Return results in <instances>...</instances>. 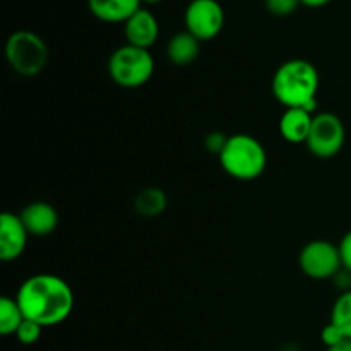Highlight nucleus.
Instances as JSON below:
<instances>
[{"label":"nucleus","mask_w":351,"mask_h":351,"mask_svg":"<svg viewBox=\"0 0 351 351\" xmlns=\"http://www.w3.org/2000/svg\"><path fill=\"white\" fill-rule=\"evenodd\" d=\"M167 194H165L161 189L149 187L141 191L136 195V201H134V208L139 213L141 216H146V218H154V216L161 215V213L167 209Z\"/></svg>","instance_id":"nucleus-15"},{"label":"nucleus","mask_w":351,"mask_h":351,"mask_svg":"<svg viewBox=\"0 0 351 351\" xmlns=\"http://www.w3.org/2000/svg\"><path fill=\"white\" fill-rule=\"evenodd\" d=\"M321 339H322V343L328 346V348H331V346H336V345H339L341 341H345L346 338L343 336V332L339 331L335 324H331V322H329V324L324 326V329H322Z\"/></svg>","instance_id":"nucleus-20"},{"label":"nucleus","mask_w":351,"mask_h":351,"mask_svg":"<svg viewBox=\"0 0 351 351\" xmlns=\"http://www.w3.org/2000/svg\"><path fill=\"white\" fill-rule=\"evenodd\" d=\"M199 51H201V41L189 31H182V33L175 34L168 41L167 47L168 58L177 67H185V65L192 64L199 57Z\"/></svg>","instance_id":"nucleus-14"},{"label":"nucleus","mask_w":351,"mask_h":351,"mask_svg":"<svg viewBox=\"0 0 351 351\" xmlns=\"http://www.w3.org/2000/svg\"><path fill=\"white\" fill-rule=\"evenodd\" d=\"M300 2H302V5L311 7V9H317V7L328 5L331 0H300Z\"/></svg>","instance_id":"nucleus-23"},{"label":"nucleus","mask_w":351,"mask_h":351,"mask_svg":"<svg viewBox=\"0 0 351 351\" xmlns=\"http://www.w3.org/2000/svg\"><path fill=\"white\" fill-rule=\"evenodd\" d=\"M226 139H228V137H223V134H209L208 139H206V147H208L211 153H216L219 156L221 149L225 147Z\"/></svg>","instance_id":"nucleus-22"},{"label":"nucleus","mask_w":351,"mask_h":351,"mask_svg":"<svg viewBox=\"0 0 351 351\" xmlns=\"http://www.w3.org/2000/svg\"><path fill=\"white\" fill-rule=\"evenodd\" d=\"M110 77L120 88H141L154 74V58L149 50L123 45L117 48L108 60Z\"/></svg>","instance_id":"nucleus-4"},{"label":"nucleus","mask_w":351,"mask_h":351,"mask_svg":"<svg viewBox=\"0 0 351 351\" xmlns=\"http://www.w3.org/2000/svg\"><path fill=\"white\" fill-rule=\"evenodd\" d=\"M143 0H88V7L96 19L103 23H125L141 9Z\"/></svg>","instance_id":"nucleus-12"},{"label":"nucleus","mask_w":351,"mask_h":351,"mask_svg":"<svg viewBox=\"0 0 351 351\" xmlns=\"http://www.w3.org/2000/svg\"><path fill=\"white\" fill-rule=\"evenodd\" d=\"M328 351H351V339H345L339 345L328 348Z\"/></svg>","instance_id":"nucleus-24"},{"label":"nucleus","mask_w":351,"mask_h":351,"mask_svg":"<svg viewBox=\"0 0 351 351\" xmlns=\"http://www.w3.org/2000/svg\"><path fill=\"white\" fill-rule=\"evenodd\" d=\"M146 3H158V2H163V0H143Z\"/></svg>","instance_id":"nucleus-25"},{"label":"nucleus","mask_w":351,"mask_h":351,"mask_svg":"<svg viewBox=\"0 0 351 351\" xmlns=\"http://www.w3.org/2000/svg\"><path fill=\"white\" fill-rule=\"evenodd\" d=\"M266 9L274 16H290L300 5V0H264Z\"/></svg>","instance_id":"nucleus-19"},{"label":"nucleus","mask_w":351,"mask_h":351,"mask_svg":"<svg viewBox=\"0 0 351 351\" xmlns=\"http://www.w3.org/2000/svg\"><path fill=\"white\" fill-rule=\"evenodd\" d=\"M123 31H125L127 45L149 50L160 36V24L151 10L141 7L123 23Z\"/></svg>","instance_id":"nucleus-10"},{"label":"nucleus","mask_w":351,"mask_h":351,"mask_svg":"<svg viewBox=\"0 0 351 351\" xmlns=\"http://www.w3.org/2000/svg\"><path fill=\"white\" fill-rule=\"evenodd\" d=\"M331 324H335L346 339H351V290L343 291L332 305Z\"/></svg>","instance_id":"nucleus-17"},{"label":"nucleus","mask_w":351,"mask_h":351,"mask_svg":"<svg viewBox=\"0 0 351 351\" xmlns=\"http://www.w3.org/2000/svg\"><path fill=\"white\" fill-rule=\"evenodd\" d=\"M41 331H43V326H40L38 322L29 321V319H24L23 324L19 326V329L16 331V338L21 345H34L38 339L41 338Z\"/></svg>","instance_id":"nucleus-18"},{"label":"nucleus","mask_w":351,"mask_h":351,"mask_svg":"<svg viewBox=\"0 0 351 351\" xmlns=\"http://www.w3.org/2000/svg\"><path fill=\"white\" fill-rule=\"evenodd\" d=\"M338 247H339V254H341L343 269L350 271L351 273V230L345 237H343Z\"/></svg>","instance_id":"nucleus-21"},{"label":"nucleus","mask_w":351,"mask_h":351,"mask_svg":"<svg viewBox=\"0 0 351 351\" xmlns=\"http://www.w3.org/2000/svg\"><path fill=\"white\" fill-rule=\"evenodd\" d=\"M185 31L199 41H209L221 33L225 10L218 0H192L185 9Z\"/></svg>","instance_id":"nucleus-8"},{"label":"nucleus","mask_w":351,"mask_h":351,"mask_svg":"<svg viewBox=\"0 0 351 351\" xmlns=\"http://www.w3.org/2000/svg\"><path fill=\"white\" fill-rule=\"evenodd\" d=\"M345 141L346 130L343 120L335 113L324 112L314 115L305 146L314 156L328 160L343 149Z\"/></svg>","instance_id":"nucleus-6"},{"label":"nucleus","mask_w":351,"mask_h":351,"mask_svg":"<svg viewBox=\"0 0 351 351\" xmlns=\"http://www.w3.org/2000/svg\"><path fill=\"white\" fill-rule=\"evenodd\" d=\"M314 115L304 108H287L280 119V134L287 143H307Z\"/></svg>","instance_id":"nucleus-13"},{"label":"nucleus","mask_w":351,"mask_h":351,"mask_svg":"<svg viewBox=\"0 0 351 351\" xmlns=\"http://www.w3.org/2000/svg\"><path fill=\"white\" fill-rule=\"evenodd\" d=\"M19 216L26 226L27 233L33 237L51 235L58 226L57 209L43 201L31 202L29 206L23 209Z\"/></svg>","instance_id":"nucleus-11"},{"label":"nucleus","mask_w":351,"mask_h":351,"mask_svg":"<svg viewBox=\"0 0 351 351\" xmlns=\"http://www.w3.org/2000/svg\"><path fill=\"white\" fill-rule=\"evenodd\" d=\"M321 77L314 64L293 58L278 67L273 75V95L285 108H304L314 113Z\"/></svg>","instance_id":"nucleus-2"},{"label":"nucleus","mask_w":351,"mask_h":351,"mask_svg":"<svg viewBox=\"0 0 351 351\" xmlns=\"http://www.w3.org/2000/svg\"><path fill=\"white\" fill-rule=\"evenodd\" d=\"M27 237L29 233L19 215L2 213L0 216V259L3 263H12L19 259L26 250Z\"/></svg>","instance_id":"nucleus-9"},{"label":"nucleus","mask_w":351,"mask_h":351,"mask_svg":"<svg viewBox=\"0 0 351 351\" xmlns=\"http://www.w3.org/2000/svg\"><path fill=\"white\" fill-rule=\"evenodd\" d=\"M24 314L21 311L16 298L2 297L0 298V332L3 336L16 335L19 326L23 324Z\"/></svg>","instance_id":"nucleus-16"},{"label":"nucleus","mask_w":351,"mask_h":351,"mask_svg":"<svg viewBox=\"0 0 351 351\" xmlns=\"http://www.w3.org/2000/svg\"><path fill=\"white\" fill-rule=\"evenodd\" d=\"M298 264L305 276L312 280H331L341 271L339 247L328 240H312L298 256Z\"/></svg>","instance_id":"nucleus-7"},{"label":"nucleus","mask_w":351,"mask_h":351,"mask_svg":"<svg viewBox=\"0 0 351 351\" xmlns=\"http://www.w3.org/2000/svg\"><path fill=\"white\" fill-rule=\"evenodd\" d=\"M223 170L235 180L250 182L259 178L267 167V154L263 144L249 134H235L226 139L219 153Z\"/></svg>","instance_id":"nucleus-3"},{"label":"nucleus","mask_w":351,"mask_h":351,"mask_svg":"<svg viewBox=\"0 0 351 351\" xmlns=\"http://www.w3.org/2000/svg\"><path fill=\"white\" fill-rule=\"evenodd\" d=\"M5 57L12 71L24 77H33L47 67L48 47L36 33L21 29L10 34L7 40Z\"/></svg>","instance_id":"nucleus-5"},{"label":"nucleus","mask_w":351,"mask_h":351,"mask_svg":"<svg viewBox=\"0 0 351 351\" xmlns=\"http://www.w3.org/2000/svg\"><path fill=\"white\" fill-rule=\"evenodd\" d=\"M16 300L24 319L43 328L62 324L74 311V291L55 274H34L19 287Z\"/></svg>","instance_id":"nucleus-1"}]
</instances>
